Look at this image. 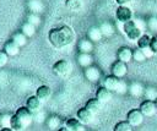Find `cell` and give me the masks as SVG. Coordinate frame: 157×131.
<instances>
[{"label": "cell", "mask_w": 157, "mask_h": 131, "mask_svg": "<svg viewBox=\"0 0 157 131\" xmlns=\"http://www.w3.org/2000/svg\"><path fill=\"white\" fill-rule=\"evenodd\" d=\"M48 40L54 48L61 49L70 45L75 40V32L69 26L54 27L48 33Z\"/></svg>", "instance_id": "1"}, {"label": "cell", "mask_w": 157, "mask_h": 131, "mask_svg": "<svg viewBox=\"0 0 157 131\" xmlns=\"http://www.w3.org/2000/svg\"><path fill=\"white\" fill-rule=\"evenodd\" d=\"M123 31L125 33V36L128 37V39H130L131 42L132 40H139L140 37L142 36V29L141 27L137 24L136 21L131 20V21H128L126 23L123 24Z\"/></svg>", "instance_id": "2"}, {"label": "cell", "mask_w": 157, "mask_h": 131, "mask_svg": "<svg viewBox=\"0 0 157 131\" xmlns=\"http://www.w3.org/2000/svg\"><path fill=\"white\" fill-rule=\"evenodd\" d=\"M53 72L56 75V76H60V77H65L67 76L70 72H71V64L63 59V60H58L54 65H53Z\"/></svg>", "instance_id": "3"}, {"label": "cell", "mask_w": 157, "mask_h": 131, "mask_svg": "<svg viewBox=\"0 0 157 131\" xmlns=\"http://www.w3.org/2000/svg\"><path fill=\"white\" fill-rule=\"evenodd\" d=\"M144 114L140 111V109H131L128 111L126 114V121L132 126V127H136V126H140L144 121Z\"/></svg>", "instance_id": "4"}, {"label": "cell", "mask_w": 157, "mask_h": 131, "mask_svg": "<svg viewBox=\"0 0 157 131\" xmlns=\"http://www.w3.org/2000/svg\"><path fill=\"white\" fill-rule=\"evenodd\" d=\"M115 17L120 23H126L128 21L132 20V11L128 6H118L115 11Z\"/></svg>", "instance_id": "5"}, {"label": "cell", "mask_w": 157, "mask_h": 131, "mask_svg": "<svg viewBox=\"0 0 157 131\" xmlns=\"http://www.w3.org/2000/svg\"><path fill=\"white\" fill-rule=\"evenodd\" d=\"M110 71H112V75L115 76L117 78H123L128 72V66H126L125 62H123L120 60H117L112 64Z\"/></svg>", "instance_id": "6"}, {"label": "cell", "mask_w": 157, "mask_h": 131, "mask_svg": "<svg viewBox=\"0 0 157 131\" xmlns=\"http://www.w3.org/2000/svg\"><path fill=\"white\" fill-rule=\"evenodd\" d=\"M15 115H16L17 118H20L21 121H22L26 126H28V125L32 122V120H33V113H32L27 107H20V108L16 110Z\"/></svg>", "instance_id": "7"}, {"label": "cell", "mask_w": 157, "mask_h": 131, "mask_svg": "<svg viewBox=\"0 0 157 131\" xmlns=\"http://www.w3.org/2000/svg\"><path fill=\"white\" fill-rule=\"evenodd\" d=\"M140 111L144 114V116H153L157 113V107L153 100H144L140 104Z\"/></svg>", "instance_id": "8"}, {"label": "cell", "mask_w": 157, "mask_h": 131, "mask_svg": "<svg viewBox=\"0 0 157 131\" xmlns=\"http://www.w3.org/2000/svg\"><path fill=\"white\" fill-rule=\"evenodd\" d=\"M83 75L91 82H97L101 78V71H99V69L97 66H93V65L86 67L85 71H83Z\"/></svg>", "instance_id": "9"}, {"label": "cell", "mask_w": 157, "mask_h": 131, "mask_svg": "<svg viewBox=\"0 0 157 131\" xmlns=\"http://www.w3.org/2000/svg\"><path fill=\"white\" fill-rule=\"evenodd\" d=\"M120 81H121L120 78H117L115 76L109 75V76H107V77L103 80L102 86H103V87H105L107 89H109L110 92H117V89H118V87H119Z\"/></svg>", "instance_id": "10"}, {"label": "cell", "mask_w": 157, "mask_h": 131, "mask_svg": "<svg viewBox=\"0 0 157 131\" xmlns=\"http://www.w3.org/2000/svg\"><path fill=\"white\" fill-rule=\"evenodd\" d=\"M93 116H94V115H93L88 109H86L85 107L81 108V109H78L77 113H76V118L80 120V122H81L82 125H87V124L92 122Z\"/></svg>", "instance_id": "11"}, {"label": "cell", "mask_w": 157, "mask_h": 131, "mask_svg": "<svg viewBox=\"0 0 157 131\" xmlns=\"http://www.w3.org/2000/svg\"><path fill=\"white\" fill-rule=\"evenodd\" d=\"M117 58L118 60L128 64L131 59H132V50L129 48V47H120L118 49V53H117Z\"/></svg>", "instance_id": "12"}, {"label": "cell", "mask_w": 157, "mask_h": 131, "mask_svg": "<svg viewBox=\"0 0 157 131\" xmlns=\"http://www.w3.org/2000/svg\"><path fill=\"white\" fill-rule=\"evenodd\" d=\"M34 95H37V98H38L40 102H47V100L50 98V95H52L50 87H49V86H45V84L39 86V87L36 89V94H34Z\"/></svg>", "instance_id": "13"}, {"label": "cell", "mask_w": 157, "mask_h": 131, "mask_svg": "<svg viewBox=\"0 0 157 131\" xmlns=\"http://www.w3.org/2000/svg\"><path fill=\"white\" fill-rule=\"evenodd\" d=\"M40 105H42V102L37 98V95H31V97H28L27 100H26V104H25V107H27L33 114H34V113H38V111L40 110Z\"/></svg>", "instance_id": "14"}, {"label": "cell", "mask_w": 157, "mask_h": 131, "mask_svg": "<svg viewBox=\"0 0 157 131\" xmlns=\"http://www.w3.org/2000/svg\"><path fill=\"white\" fill-rule=\"evenodd\" d=\"M96 98L103 104V103H107L112 99V92L109 89H107L105 87L101 86L98 87V89L96 91Z\"/></svg>", "instance_id": "15"}, {"label": "cell", "mask_w": 157, "mask_h": 131, "mask_svg": "<svg viewBox=\"0 0 157 131\" xmlns=\"http://www.w3.org/2000/svg\"><path fill=\"white\" fill-rule=\"evenodd\" d=\"M77 49L82 54H91V51L93 50V42H91L88 38L81 39V40H78Z\"/></svg>", "instance_id": "16"}, {"label": "cell", "mask_w": 157, "mask_h": 131, "mask_svg": "<svg viewBox=\"0 0 157 131\" xmlns=\"http://www.w3.org/2000/svg\"><path fill=\"white\" fill-rule=\"evenodd\" d=\"M85 108L88 109V110L94 115V114H97V113L101 110V108H102V103L94 97V98H91V99H88V100L86 102Z\"/></svg>", "instance_id": "17"}, {"label": "cell", "mask_w": 157, "mask_h": 131, "mask_svg": "<svg viewBox=\"0 0 157 131\" xmlns=\"http://www.w3.org/2000/svg\"><path fill=\"white\" fill-rule=\"evenodd\" d=\"M2 50H4L9 56H15V55H17V54H18V51H20V47L10 39V40H7V42L5 43V45H4V49H2Z\"/></svg>", "instance_id": "18"}, {"label": "cell", "mask_w": 157, "mask_h": 131, "mask_svg": "<svg viewBox=\"0 0 157 131\" xmlns=\"http://www.w3.org/2000/svg\"><path fill=\"white\" fill-rule=\"evenodd\" d=\"M65 126L70 130V131H82L83 125L80 122V120L77 118H70L65 121Z\"/></svg>", "instance_id": "19"}, {"label": "cell", "mask_w": 157, "mask_h": 131, "mask_svg": "<svg viewBox=\"0 0 157 131\" xmlns=\"http://www.w3.org/2000/svg\"><path fill=\"white\" fill-rule=\"evenodd\" d=\"M102 37H103V34H102L99 27H91L87 32V38L91 42H98L102 39Z\"/></svg>", "instance_id": "20"}, {"label": "cell", "mask_w": 157, "mask_h": 131, "mask_svg": "<svg viewBox=\"0 0 157 131\" xmlns=\"http://www.w3.org/2000/svg\"><path fill=\"white\" fill-rule=\"evenodd\" d=\"M128 92H129L131 95H134V97H140V95H142V94L145 93V88L142 87V84H140V83H137V82H134V83H131V84L129 86Z\"/></svg>", "instance_id": "21"}, {"label": "cell", "mask_w": 157, "mask_h": 131, "mask_svg": "<svg viewBox=\"0 0 157 131\" xmlns=\"http://www.w3.org/2000/svg\"><path fill=\"white\" fill-rule=\"evenodd\" d=\"M45 122H47V126H48L50 130H56V131H58V130L61 127V126H60V124H61L60 118L56 116V115H50L49 118H47Z\"/></svg>", "instance_id": "22"}, {"label": "cell", "mask_w": 157, "mask_h": 131, "mask_svg": "<svg viewBox=\"0 0 157 131\" xmlns=\"http://www.w3.org/2000/svg\"><path fill=\"white\" fill-rule=\"evenodd\" d=\"M92 61H93V59H92L91 54H82V53H80L78 56H77L78 65L82 66V67H85V69L88 67V66H91L92 65Z\"/></svg>", "instance_id": "23"}, {"label": "cell", "mask_w": 157, "mask_h": 131, "mask_svg": "<svg viewBox=\"0 0 157 131\" xmlns=\"http://www.w3.org/2000/svg\"><path fill=\"white\" fill-rule=\"evenodd\" d=\"M26 127H27V126L21 121L20 118H17L15 114L11 115V129H13L15 131H22V130H25Z\"/></svg>", "instance_id": "24"}, {"label": "cell", "mask_w": 157, "mask_h": 131, "mask_svg": "<svg viewBox=\"0 0 157 131\" xmlns=\"http://www.w3.org/2000/svg\"><path fill=\"white\" fill-rule=\"evenodd\" d=\"M150 43H151V37L148 34H142L140 37V39L137 40V48L139 49H148L150 48Z\"/></svg>", "instance_id": "25"}, {"label": "cell", "mask_w": 157, "mask_h": 131, "mask_svg": "<svg viewBox=\"0 0 157 131\" xmlns=\"http://www.w3.org/2000/svg\"><path fill=\"white\" fill-rule=\"evenodd\" d=\"M21 32H22L27 38H28V37H32V36L34 34V32H36V26H33V24L29 23V22H26V23L22 24Z\"/></svg>", "instance_id": "26"}, {"label": "cell", "mask_w": 157, "mask_h": 131, "mask_svg": "<svg viewBox=\"0 0 157 131\" xmlns=\"http://www.w3.org/2000/svg\"><path fill=\"white\" fill-rule=\"evenodd\" d=\"M99 29H101L102 34L105 36V37H110V36L114 33V27H113V24L109 23V22H103V23L99 26Z\"/></svg>", "instance_id": "27"}, {"label": "cell", "mask_w": 157, "mask_h": 131, "mask_svg": "<svg viewBox=\"0 0 157 131\" xmlns=\"http://www.w3.org/2000/svg\"><path fill=\"white\" fill-rule=\"evenodd\" d=\"M11 40H12L13 43H16L18 47H23V45L27 43V37H26L22 32H17V33H15V34L12 36Z\"/></svg>", "instance_id": "28"}, {"label": "cell", "mask_w": 157, "mask_h": 131, "mask_svg": "<svg viewBox=\"0 0 157 131\" xmlns=\"http://www.w3.org/2000/svg\"><path fill=\"white\" fill-rule=\"evenodd\" d=\"M113 130H114V131H132V126L125 120V121H119V122H117Z\"/></svg>", "instance_id": "29"}, {"label": "cell", "mask_w": 157, "mask_h": 131, "mask_svg": "<svg viewBox=\"0 0 157 131\" xmlns=\"http://www.w3.org/2000/svg\"><path fill=\"white\" fill-rule=\"evenodd\" d=\"M82 4H83L82 0H66V2H65L66 7L70 9V10H72V11H76L78 9H81L82 7Z\"/></svg>", "instance_id": "30"}, {"label": "cell", "mask_w": 157, "mask_h": 131, "mask_svg": "<svg viewBox=\"0 0 157 131\" xmlns=\"http://www.w3.org/2000/svg\"><path fill=\"white\" fill-rule=\"evenodd\" d=\"M132 59L135 60V61H137V62H142V61H145L146 59H147V56H146V54L144 53V50H141V49H135V50H132Z\"/></svg>", "instance_id": "31"}, {"label": "cell", "mask_w": 157, "mask_h": 131, "mask_svg": "<svg viewBox=\"0 0 157 131\" xmlns=\"http://www.w3.org/2000/svg\"><path fill=\"white\" fill-rule=\"evenodd\" d=\"M144 95L146 97L147 100H156L157 99V88H153V87H148L145 89V93Z\"/></svg>", "instance_id": "32"}, {"label": "cell", "mask_w": 157, "mask_h": 131, "mask_svg": "<svg viewBox=\"0 0 157 131\" xmlns=\"http://www.w3.org/2000/svg\"><path fill=\"white\" fill-rule=\"evenodd\" d=\"M0 125L1 127H11V115L2 114L0 119Z\"/></svg>", "instance_id": "33"}, {"label": "cell", "mask_w": 157, "mask_h": 131, "mask_svg": "<svg viewBox=\"0 0 157 131\" xmlns=\"http://www.w3.org/2000/svg\"><path fill=\"white\" fill-rule=\"evenodd\" d=\"M27 20H28L27 22L32 23L33 26H38V24H39V22H40V18H39V16H37L36 13H31V15H28Z\"/></svg>", "instance_id": "34"}, {"label": "cell", "mask_w": 157, "mask_h": 131, "mask_svg": "<svg viewBox=\"0 0 157 131\" xmlns=\"http://www.w3.org/2000/svg\"><path fill=\"white\" fill-rule=\"evenodd\" d=\"M147 27L151 31H157V17H150L147 21Z\"/></svg>", "instance_id": "35"}, {"label": "cell", "mask_w": 157, "mask_h": 131, "mask_svg": "<svg viewBox=\"0 0 157 131\" xmlns=\"http://www.w3.org/2000/svg\"><path fill=\"white\" fill-rule=\"evenodd\" d=\"M7 60H9V55L4 50H0V67H4L7 64Z\"/></svg>", "instance_id": "36"}, {"label": "cell", "mask_w": 157, "mask_h": 131, "mask_svg": "<svg viewBox=\"0 0 157 131\" xmlns=\"http://www.w3.org/2000/svg\"><path fill=\"white\" fill-rule=\"evenodd\" d=\"M150 49L152 51V54H157V36L151 38V43H150Z\"/></svg>", "instance_id": "37"}, {"label": "cell", "mask_w": 157, "mask_h": 131, "mask_svg": "<svg viewBox=\"0 0 157 131\" xmlns=\"http://www.w3.org/2000/svg\"><path fill=\"white\" fill-rule=\"evenodd\" d=\"M128 89H129V87L126 86V83L124 82V81H120V83H119V87H118V89H117V93H125V92H128Z\"/></svg>", "instance_id": "38"}, {"label": "cell", "mask_w": 157, "mask_h": 131, "mask_svg": "<svg viewBox=\"0 0 157 131\" xmlns=\"http://www.w3.org/2000/svg\"><path fill=\"white\" fill-rule=\"evenodd\" d=\"M131 0H115V2L119 5V6H126Z\"/></svg>", "instance_id": "39"}, {"label": "cell", "mask_w": 157, "mask_h": 131, "mask_svg": "<svg viewBox=\"0 0 157 131\" xmlns=\"http://www.w3.org/2000/svg\"><path fill=\"white\" fill-rule=\"evenodd\" d=\"M0 131H15L13 129H11V127H1L0 129Z\"/></svg>", "instance_id": "40"}, {"label": "cell", "mask_w": 157, "mask_h": 131, "mask_svg": "<svg viewBox=\"0 0 157 131\" xmlns=\"http://www.w3.org/2000/svg\"><path fill=\"white\" fill-rule=\"evenodd\" d=\"M58 131H70V130H69V129H67L66 126H61V127H60V129H59Z\"/></svg>", "instance_id": "41"}, {"label": "cell", "mask_w": 157, "mask_h": 131, "mask_svg": "<svg viewBox=\"0 0 157 131\" xmlns=\"http://www.w3.org/2000/svg\"><path fill=\"white\" fill-rule=\"evenodd\" d=\"M155 103H156V107H157V99H156V100H155Z\"/></svg>", "instance_id": "42"}, {"label": "cell", "mask_w": 157, "mask_h": 131, "mask_svg": "<svg viewBox=\"0 0 157 131\" xmlns=\"http://www.w3.org/2000/svg\"><path fill=\"white\" fill-rule=\"evenodd\" d=\"M0 119H1V115H0Z\"/></svg>", "instance_id": "43"}]
</instances>
